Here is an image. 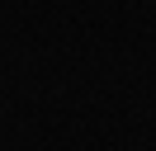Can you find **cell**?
Segmentation results:
<instances>
[]
</instances>
